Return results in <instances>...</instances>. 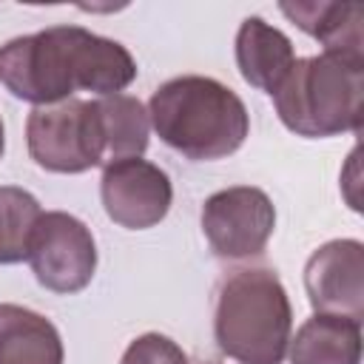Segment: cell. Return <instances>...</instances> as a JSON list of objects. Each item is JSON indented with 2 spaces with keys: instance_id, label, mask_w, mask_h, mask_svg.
Here are the masks:
<instances>
[{
  "instance_id": "12",
  "label": "cell",
  "mask_w": 364,
  "mask_h": 364,
  "mask_svg": "<svg viewBox=\"0 0 364 364\" xmlns=\"http://www.w3.org/2000/svg\"><path fill=\"white\" fill-rule=\"evenodd\" d=\"M65 350L51 318L23 304H0V364H63Z\"/></svg>"
},
{
  "instance_id": "5",
  "label": "cell",
  "mask_w": 364,
  "mask_h": 364,
  "mask_svg": "<svg viewBox=\"0 0 364 364\" xmlns=\"http://www.w3.org/2000/svg\"><path fill=\"white\" fill-rule=\"evenodd\" d=\"M28 156L51 173H85L105 162L97 100L40 105L26 119Z\"/></svg>"
},
{
  "instance_id": "18",
  "label": "cell",
  "mask_w": 364,
  "mask_h": 364,
  "mask_svg": "<svg viewBox=\"0 0 364 364\" xmlns=\"http://www.w3.org/2000/svg\"><path fill=\"white\" fill-rule=\"evenodd\" d=\"M205 364H213V361H205Z\"/></svg>"
},
{
  "instance_id": "10",
  "label": "cell",
  "mask_w": 364,
  "mask_h": 364,
  "mask_svg": "<svg viewBox=\"0 0 364 364\" xmlns=\"http://www.w3.org/2000/svg\"><path fill=\"white\" fill-rule=\"evenodd\" d=\"M236 68L242 80L264 94H273L296 63L290 37L264 23L262 17H245L236 31Z\"/></svg>"
},
{
  "instance_id": "13",
  "label": "cell",
  "mask_w": 364,
  "mask_h": 364,
  "mask_svg": "<svg viewBox=\"0 0 364 364\" xmlns=\"http://www.w3.org/2000/svg\"><path fill=\"white\" fill-rule=\"evenodd\" d=\"M290 364H361V321L313 313L287 344Z\"/></svg>"
},
{
  "instance_id": "1",
  "label": "cell",
  "mask_w": 364,
  "mask_h": 364,
  "mask_svg": "<svg viewBox=\"0 0 364 364\" xmlns=\"http://www.w3.org/2000/svg\"><path fill=\"white\" fill-rule=\"evenodd\" d=\"M136 71L122 43L82 26H51L0 46V82L34 108L71 100L74 91L122 94Z\"/></svg>"
},
{
  "instance_id": "8",
  "label": "cell",
  "mask_w": 364,
  "mask_h": 364,
  "mask_svg": "<svg viewBox=\"0 0 364 364\" xmlns=\"http://www.w3.org/2000/svg\"><path fill=\"white\" fill-rule=\"evenodd\" d=\"M100 199L114 225L125 230H148L168 216L173 185L159 165L134 156L102 165Z\"/></svg>"
},
{
  "instance_id": "15",
  "label": "cell",
  "mask_w": 364,
  "mask_h": 364,
  "mask_svg": "<svg viewBox=\"0 0 364 364\" xmlns=\"http://www.w3.org/2000/svg\"><path fill=\"white\" fill-rule=\"evenodd\" d=\"M43 208L34 193L0 185V264H17L28 256V242Z\"/></svg>"
},
{
  "instance_id": "17",
  "label": "cell",
  "mask_w": 364,
  "mask_h": 364,
  "mask_svg": "<svg viewBox=\"0 0 364 364\" xmlns=\"http://www.w3.org/2000/svg\"><path fill=\"white\" fill-rule=\"evenodd\" d=\"M6 154V128H3V117H0V159Z\"/></svg>"
},
{
  "instance_id": "6",
  "label": "cell",
  "mask_w": 364,
  "mask_h": 364,
  "mask_svg": "<svg viewBox=\"0 0 364 364\" xmlns=\"http://www.w3.org/2000/svg\"><path fill=\"white\" fill-rule=\"evenodd\" d=\"M40 287L71 296L91 284L97 273V242L91 228L65 210H43L34 225L28 256Z\"/></svg>"
},
{
  "instance_id": "11",
  "label": "cell",
  "mask_w": 364,
  "mask_h": 364,
  "mask_svg": "<svg viewBox=\"0 0 364 364\" xmlns=\"http://www.w3.org/2000/svg\"><path fill=\"white\" fill-rule=\"evenodd\" d=\"M279 9L304 34L318 40L327 54H344V57L364 60V40H361L364 9L358 3L296 0V3H282Z\"/></svg>"
},
{
  "instance_id": "2",
  "label": "cell",
  "mask_w": 364,
  "mask_h": 364,
  "mask_svg": "<svg viewBox=\"0 0 364 364\" xmlns=\"http://www.w3.org/2000/svg\"><path fill=\"white\" fill-rule=\"evenodd\" d=\"M148 119L168 148L193 162L225 159L250 134V114L242 97L202 74H182L162 82L148 100Z\"/></svg>"
},
{
  "instance_id": "3",
  "label": "cell",
  "mask_w": 364,
  "mask_h": 364,
  "mask_svg": "<svg viewBox=\"0 0 364 364\" xmlns=\"http://www.w3.org/2000/svg\"><path fill=\"white\" fill-rule=\"evenodd\" d=\"M293 330V307L270 267L230 270L213 301L216 347L239 364H282Z\"/></svg>"
},
{
  "instance_id": "4",
  "label": "cell",
  "mask_w": 364,
  "mask_h": 364,
  "mask_svg": "<svg viewBox=\"0 0 364 364\" xmlns=\"http://www.w3.org/2000/svg\"><path fill=\"white\" fill-rule=\"evenodd\" d=\"M270 97L282 125L296 136L358 134L364 119V60L327 51L296 57Z\"/></svg>"
},
{
  "instance_id": "14",
  "label": "cell",
  "mask_w": 364,
  "mask_h": 364,
  "mask_svg": "<svg viewBox=\"0 0 364 364\" xmlns=\"http://www.w3.org/2000/svg\"><path fill=\"white\" fill-rule=\"evenodd\" d=\"M97 117H100V134H102V148H105L102 165L145 154L148 136H151V119L139 97H131V94L100 97Z\"/></svg>"
},
{
  "instance_id": "7",
  "label": "cell",
  "mask_w": 364,
  "mask_h": 364,
  "mask_svg": "<svg viewBox=\"0 0 364 364\" xmlns=\"http://www.w3.org/2000/svg\"><path fill=\"white\" fill-rule=\"evenodd\" d=\"M199 225L213 256L228 262L253 259L264 253L276 230V208L262 188L233 185L205 199Z\"/></svg>"
},
{
  "instance_id": "9",
  "label": "cell",
  "mask_w": 364,
  "mask_h": 364,
  "mask_svg": "<svg viewBox=\"0 0 364 364\" xmlns=\"http://www.w3.org/2000/svg\"><path fill=\"white\" fill-rule=\"evenodd\" d=\"M304 290L316 313L364 318V245L330 239L304 262Z\"/></svg>"
},
{
  "instance_id": "16",
  "label": "cell",
  "mask_w": 364,
  "mask_h": 364,
  "mask_svg": "<svg viewBox=\"0 0 364 364\" xmlns=\"http://www.w3.org/2000/svg\"><path fill=\"white\" fill-rule=\"evenodd\" d=\"M119 364H188V355L173 338L162 333H142L125 347Z\"/></svg>"
}]
</instances>
